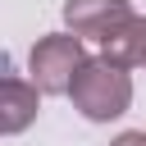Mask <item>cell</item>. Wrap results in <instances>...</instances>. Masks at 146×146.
I'll return each instance as SVG.
<instances>
[{
	"instance_id": "4",
	"label": "cell",
	"mask_w": 146,
	"mask_h": 146,
	"mask_svg": "<svg viewBox=\"0 0 146 146\" xmlns=\"http://www.w3.org/2000/svg\"><path fill=\"white\" fill-rule=\"evenodd\" d=\"M41 91L32 87V82H23L18 73H14V64L5 59V82H0V132H23L32 119H36V110H41V100H36Z\"/></svg>"
},
{
	"instance_id": "2",
	"label": "cell",
	"mask_w": 146,
	"mask_h": 146,
	"mask_svg": "<svg viewBox=\"0 0 146 146\" xmlns=\"http://www.w3.org/2000/svg\"><path fill=\"white\" fill-rule=\"evenodd\" d=\"M82 64H87V50H82V36H73V32H50L27 55V73L41 96H68Z\"/></svg>"
},
{
	"instance_id": "5",
	"label": "cell",
	"mask_w": 146,
	"mask_h": 146,
	"mask_svg": "<svg viewBox=\"0 0 146 146\" xmlns=\"http://www.w3.org/2000/svg\"><path fill=\"white\" fill-rule=\"evenodd\" d=\"M100 59L119 64V68H141L146 64V18L132 14L128 23H119L105 41H100Z\"/></svg>"
},
{
	"instance_id": "1",
	"label": "cell",
	"mask_w": 146,
	"mask_h": 146,
	"mask_svg": "<svg viewBox=\"0 0 146 146\" xmlns=\"http://www.w3.org/2000/svg\"><path fill=\"white\" fill-rule=\"evenodd\" d=\"M68 96H73V110H78L82 119L110 123V119H119V114L132 105V78H128V68H119V64H110V59H87V64L78 68Z\"/></svg>"
},
{
	"instance_id": "3",
	"label": "cell",
	"mask_w": 146,
	"mask_h": 146,
	"mask_svg": "<svg viewBox=\"0 0 146 146\" xmlns=\"http://www.w3.org/2000/svg\"><path fill=\"white\" fill-rule=\"evenodd\" d=\"M132 9L128 0H64V23L73 36H96L105 41L119 23H128Z\"/></svg>"
},
{
	"instance_id": "6",
	"label": "cell",
	"mask_w": 146,
	"mask_h": 146,
	"mask_svg": "<svg viewBox=\"0 0 146 146\" xmlns=\"http://www.w3.org/2000/svg\"><path fill=\"white\" fill-rule=\"evenodd\" d=\"M110 146H146V132H119Z\"/></svg>"
}]
</instances>
